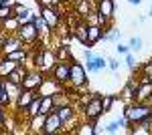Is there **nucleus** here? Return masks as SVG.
I'll use <instances>...</instances> for the list:
<instances>
[{
    "label": "nucleus",
    "instance_id": "f257e3e1",
    "mask_svg": "<svg viewBox=\"0 0 152 135\" xmlns=\"http://www.w3.org/2000/svg\"><path fill=\"white\" fill-rule=\"evenodd\" d=\"M152 113V105L150 103H146V101H132L126 107V111H124V117L128 119V123L130 127L132 125H136L138 121H142L146 115H150Z\"/></svg>",
    "mask_w": 152,
    "mask_h": 135
},
{
    "label": "nucleus",
    "instance_id": "f03ea898",
    "mask_svg": "<svg viewBox=\"0 0 152 135\" xmlns=\"http://www.w3.org/2000/svg\"><path fill=\"white\" fill-rule=\"evenodd\" d=\"M104 115V105H102V95L99 93H94L91 95V99L83 105V117L87 119V121H91L95 123L99 117Z\"/></svg>",
    "mask_w": 152,
    "mask_h": 135
},
{
    "label": "nucleus",
    "instance_id": "7ed1b4c3",
    "mask_svg": "<svg viewBox=\"0 0 152 135\" xmlns=\"http://www.w3.org/2000/svg\"><path fill=\"white\" fill-rule=\"evenodd\" d=\"M69 83L73 87L81 89L83 85L87 83V71H85V65L83 63H77V61H71V69H69Z\"/></svg>",
    "mask_w": 152,
    "mask_h": 135
},
{
    "label": "nucleus",
    "instance_id": "20e7f679",
    "mask_svg": "<svg viewBox=\"0 0 152 135\" xmlns=\"http://www.w3.org/2000/svg\"><path fill=\"white\" fill-rule=\"evenodd\" d=\"M114 12H116V2L114 0H97V14H99V24L107 28L112 18H114Z\"/></svg>",
    "mask_w": 152,
    "mask_h": 135
},
{
    "label": "nucleus",
    "instance_id": "39448f33",
    "mask_svg": "<svg viewBox=\"0 0 152 135\" xmlns=\"http://www.w3.org/2000/svg\"><path fill=\"white\" fill-rule=\"evenodd\" d=\"M2 89H4V93H2L0 105H2V107H6V105H10V103L16 101V97L20 95L23 87H20V85H16V83H12V81H8V79H2Z\"/></svg>",
    "mask_w": 152,
    "mask_h": 135
},
{
    "label": "nucleus",
    "instance_id": "423d86ee",
    "mask_svg": "<svg viewBox=\"0 0 152 135\" xmlns=\"http://www.w3.org/2000/svg\"><path fill=\"white\" fill-rule=\"evenodd\" d=\"M16 34L20 36V40H23L24 45H37L39 38H41V32H39V28L35 26V22L20 24L18 30H16Z\"/></svg>",
    "mask_w": 152,
    "mask_h": 135
},
{
    "label": "nucleus",
    "instance_id": "0eeeda50",
    "mask_svg": "<svg viewBox=\"0 0 152 135\" xmlns=\"http://www.w3.org/2000/svg\"><path fill=\"white\" fill-rule=\"evenodd\" d=\"M43 81H45V73H43V71H39V69H28L26 75H24V79H23V83H20V87H23V89L39 91V87L43 85Z\"/></svg>",
    "mask_w": 152,
    "mask_h": 135
},
{
    "label": "nucleus",
    "instance_id": "6e6552de",
    "mask_svg": "<svg viewBox=\"0 0 152 135\" xmlns=\"http://www.w3.org/2000/svg\"><path fill=\"white\" fill-rule=\"evenodd\" d=\"M23 40H20V36L16 32H6L4 34V38L0 40V55H8V53H14V51H18V48H23Z\"/></svg>",
    "mask_w": 152,
    "mask_h": 135
},
{
    "label": "nucleus",
    "instance_id": "1a4fd4ad",
    "mask_svg": "<svg viewBox=\"0 0 152 135\" xmlns=\"http://www.w3.org/2000/svg\"><path fill=\"white\" fill-rule=\"evenodd\" d=\"M63 131V121L61 117L57 115V109L53 113L47 115V121H45V127H43V135H55V133H61Z\"/></svg>",
    "mask_w": 152,
    "mask_h": 135
},
{
    "label": "nucleus",
    "instance_id": "9d476101",
    "mask_svg": "<svg viewBox=\"0 0 152 135\" xmlns=\"http://www.w3.org/2000/svg\"><path fill=\"white\" fill-rule=\"evenodd\" d=\"M107 30H112V28H104V26H99V24H87V43H89V48H91L95 43L104 40V36L107 34Z\"/></svg>",
    "mask_w": 152,
    "mask_h": 135
},
{
    "label": "nucleus",
    "instance_id": "9b49d317",
    "mask_svg": "<svg viewBox=\"0 0 152 135\" xmlns=\"http://www.w3.org/2000/svg\"><path fill=\"white\" fill-rule=\"evenodd\" d=\"M45 20H47V24L55 30V28H59V24H61V12H59V6H51V8H41V12H39Z\"/></svg>",
    "mask_w": 152,
    "mask_h": 135
},
{
    "label": "nucleus",
    "instance_id": "f8f14e48",
    "mask_svg": "<svg viewBox=\"0 0 152 135\" xmlns=\"http://www.w3.org/2000/svg\"><path fill=\"white\" fill-rule=\"evenodd\" d=\"M69 69H71V63H67V61H57V65L51 71V77L55 81H59V83H67L69 81Z\"/></svg>",
    "mask_w": 152,
    "mask_h": 135
},
{
    "label": "nucleus",
    "instance_id": "ddd939ff",
    "mask_svg": "<svg viewBox=\"0 0 152 135\" xmlns=\"http://www.w3.org/2000/svg\"><path fill=\"white\" fill-rule=\"evenodd\" d=\"M37 95H39V91H33V89H23L20 91V95L16 97V101H14V105H16V109L18 111H26V107L33 103V99H35Z\"/></svg>",
    "mask_w": 152,
    "mask_h": 135
},
{
    "label": "nucleus",
    "instance_id": "4468645a",
    "mask_svg": "<svg viewBox=\"0 0 152 135\" xmlns=\"http://www.w3.org/2000/svg\"><path fill=\"white\" fill-rule=\"evenodd\" d=\"M55 65H57L55 51H51V48H47V46H43V67H41V71H43L45 75H51V71H53Z\"/></svg>",
    "mask_w": 152,
    "mask_h": 135
},
{
    "label": "nucleus",
    "instance_id": "2eb2a0df",
    "mask_svg": "<svg viewBox=\"0 0 152 135\" xmlns=\"http://www.w3.org/2000/svg\"><path fill=\"white\" fill-rule=\"evenodd\" d=\"M138 83L140 81H136V77H130L128 83H126V87L122 89V99L124 101H136V91H138Z\"/></svg>",
    "mask_w": 152,
    "mask_h": 135
},
{
    "label": "nucleus",
    "instance_id": "dca6fc26",
    "mask_svg": "<svg viewBox=\"0 0 152 135\" xmlns=\"http://www.w3.org/2000/svg\"><path fill=\"white\" fill-rule=\"evenodd\" d=\"M152 99V81H140L136 91V101H150Z\"/></svg>",
    "mask_w": 152,
    "mask_h": 135
},
{
    "label": "nucleus",
    "instance_id": "f3484780",
    "mask_svg": "<svg viewBox=\"0 0 152 135\" xmlns=\"http://www.w3.org/2000/svg\"><path fill=\"white\" fill-rule=\"evenodd\" d=\"M59 85H61V83L55 81L53 77H51V79H45L43 85L39 87V95H55V93L59 91Z\"/></svg>",
    "mask_w": 152,
    "mask_h": 135
},
{
    "label": "nucleus",
    "instance_id": "a211bd4d",
    "mask_svg": "<svg viewBox=\"0 0 152 135\" xmlns=\"http://www.w3.org/2000/svg\"><path fill=\"white\" fill-rule=\"evenodd\" d=\"M45 121H47V115H45V113H39V115H35V117H31V121H28L31 133H43Z\"/></svg>",
    "mask_w": 152,
    "mask_h": 135
},
{
    "label": "nucleus",
    "instance_id": "6ab92c4d",
    "mask_svg": "<svg viewBox=\"0 0 152 135\" xmlns=\"http://www.w3.org/2000/svg\"><path fill=\"white\" fill-rule=\"evenodd\" d=\"M26 71H28V69H24V63H18V65L10 71V75H8L6 79L12 81V83H16V85H20L23 79H24V75H26Z\"/></svg>",
    "mask_w": 152,
    "mask_h": 135
},
{
    "label": "nucleus",
    "instance_id": "aec40b11",
    "mask_svg": "<svg viewBox=\"0 0 152 135\" xmlns=\"http://www.w3.org/2000/svg\"><path fill=\"white\" fill-rule=\"evenodd\" d=\"M73 36L81 43L83 46L89 48V43H87V22H79L75 28H73Z\"/></svg>",
    "mask_w": 152,
    "mask_h": 135
},
{
    "label": "nucleus",
    "instance_id": "412c9836",
    "mask_svg": "<svg viewBox=\"0 0 152 135\" xmlns=\"http://www.w3.org/2000/svg\"><path fill=\"white\" fill-rule=\"evenodd\" d=\"M16 65H18V63H14L10 58H6V56H0V79H6Z\"/></svg>",
    "mask_w": 152,
    "mask_h": 135
},
{
    "label": "nucleus",
    "instance_id": "4be33fe9",
    "mask_svg": "<svg viewBox=\"0 0 152 135\" xmlns=\"http://www.w3.org/2000/svg\"><path fill=\"white\" fill-rule=\"evenodd\" d=\"M55 111V99H53V95H41V113H49Z\"/></svg>",
    "mask_w": 152,
    "mask_h": 135
},
{
    "label": "nucleus",
    "instance_id": "5701e85b",
    "mask_svg": "<svg viewBox=\"0 0 152 135\" xmlns=\"http://www.w3.org/2000/svg\"><path fill=\"white\" fill-rule=\"evenodd\" d=\"M122 127H130V123H128V119H126V117H122V119H116V121L107 123L104 131H105V133H118Z\"/></svg>",
    "mask_w": 152,
    "mask_h": 135
},
{
    "label": "nucleus",
    "instance_id": "b1692460",
    "mask_svg": "<svg viewBox=\"0 0 152 135\" xmlns=\"http://www.w3.org/2000/svg\"><path fill=\"white\" fill-rule=\"evenodd\" d=\"M55 56H57V61H67V63L73 61V56H71V48L67 45L55 46Z\"/></svg>",
    "mask_w": 152,
    "mask_h": 135
},
{
    "label": "nucleus",
    "instance_id": "393cba45",
    "mask_svg": "<svg viewBox=\"0 0 152 135\" xmlns=\"http://www.w3.org/2000/svg\"><path fill=\"white\" fill-rule=\"evenodd\" d=\"M33 22H35V26L39 28V32H41V36H49V32L53 30V28H51V26L47 24V20H45V18H43L41 14H37L35 18H33Z\"/></svg>",
    "mask_w": 152,
    "mask_h": 135
},
{
    "label": "nucleus",
    "instance_id": "a878e982",
    "mask_svg": "<svg viewBox=\"0 0 152 135\" xmlns=\"http://www.w3.org/2000/svg\"><path fill=\"white\" fill-rule=\"evenodd\" d=\"M37 16V12L35 10H31V8H26L24 6L23 10L16 14V20H18V24H26V22H33V18Z\"/></svg>",
    "mask_w": 152,
    "mask_h": 135
},
{
    "label": "nucleus",
    "instance_id": "bb28decb",
    "mask_svg": "<svg viewBox=\"0 0 152 135\" xmlns=\"http://www.w3.org/2000/svg\"><path fill=\"white\" fill-rule=\"evenodd\" d=\"M75 10L79 12V16H87L89 12H91V4H89V0H75Z\"/></svg>",
    "mask_w": 152,
    "mask_h": 135
},
{
    "label": "nucleus",
    "instance_id": "cd10ccee",
    "mask_svg": "<svg viewBox=\"0 0 152 135\" xmlns=\"http://www.w3.org/2000/svg\"><path fill=\"white\" fill-rule=\"evenodd\" d=\"M53 99H55V109L65 107V105H71V97L65 95V93H61V91H57V93L53 95Z\"/></svg>",
    "mask_w": 152,
    "mask_h": 135
},
{
    "label": "nucleus",
    "instance_id": "c85d7f7f",
    "mask_svg": "<svg viewBox=\"0 0 152 135\" xmlns=\"http://www.w3.org/2000/svg\"><path fill=\"white\" fill-rule=\"evenodd\" d=\"M39 113H41V95H37L35 99H33V103L26 107V115H28V117H35Z\"/></svg>",
    "mask_w": 152,
    "mask_h": 135
},
{
    "label": "nucleus",
    "instance_id": "c756f323",
    "mask_svg": "<svg viewBox=\"0 0 152 135\" xmlns=\"http://www.w3.org/2000/svg\"><path fill=\"white\" fill-rule=\"evenodd\" d=\"M12 4H14V2H12ZM12 4H6V6L0 8V24H4L6 20H10L12 16H14V8H12Z\"/></svg>",
    "mask_w": 152,
    "mask_h": 135
},
{
    "label": "nucleus",
    "instance_id": "7c9ffc66",
    "mask_svg": "<svg viewBox=\"0 0 152 135\" xmlns=\"http://www.w3.org/2000/svg\"><path fill=\"white\" fill-rule=\"evenodd\" d=\"M6 58H10L14 63H24L26 61V51L24 48H18V51H14V53H8V55H4Z\"/></svg>",
    "mask_w": 152,
    "mask_h": 135
},
{
    "label": "nucleus",
    "instance_id": "2f4dec72",
    "mask_svg": "<svg viewBox=\"0 0 152 135\" xmlns=\"http://www.w3.org/2000/svg\"><path fill=\"white\" fill-rule=\"evenodd\" d=\"M140 81H152V61L144 63L140 69Z\"/></svg>",
    "mask_w": 152,
    "mask_h": 135
},
{
    "label": "nucleus",
    "instance_id": "473e14b6",
    "mask_svg": "<svg viewBox=\"0 0 152 135\" xmlns=\"http://www.w3.org/2000/svg\"><path fill=\"white\" fill-rule=\"evenodd\" d=\"M118 95H102V105H104V113L112 111V105L116 103Z\"/></svg>",
    "mask_w": 152,
    "mask_h": 135
},
{
    "label": "nucleus",
    "instance_id": "72a5a7b5",
    "mask_svg": "<svg viewBox=\"0 0 152 135\" xmlns=\"http://www.w3.org/2000/svg\"><path fill=\"white\" fill-rule=\"evenodd\" d=\"M77 127H81V129H73V133H79V135H94V129H95V125L91 121L87 125H77Z\"/></svg>",
    "mask_w": 152,
    "mask_h": 135
},
{
    "label": "nucleus",
    "instance_id": "f704fd0d",
    "mask_svg": "<svg viewBox=\"0 0 152 135\" xmlns=\"http://www.w3.org/2000/svg\"><path fill=\"white\" fill-rule=\"evenodd\" d=\"M128 46H130V51H136V53H138V51L142 48V38L140 36H132L130 43H128Z\"/></svg>",
    "mask_w": 152,
    "mask_h": 135
},
{
    "label": "nucleus",
    "instance_id": "c9c22d12",
    "mask_svg": "<svg viewBox=\"0 0 152 135\" xmlns=\"http://www.w3.org/2000/svg\"><path fill=\"white\" fill-rule=\"evenodd\" d=\"M94 67H95V71L105 69L107 67V58H104V56H94Z\"/></svg>",
    "mask_w": 152,
    "mask_h": 135
},
{
    "label": "nucleus",
    "instance_id": "e433bc0d",
    "mask_svg": "<svg viewBox=\"0 0 152 135\" xmlns=\"http://www.w3.org/2000/svg\"><path fill=\"white\" fill-rule=\"evenodd\" d=\"M126 65H128V69L130 71H134V69H136V58H134V55H132V53H126Z\"/></svg>",
    "mask_w": 152,
    "mask_h": 135
},
{
    "label": "nucleus",
    "instance_id": "4c0bfd02",
    "mask_svg": "<svg viewBox=\"0 0 152 135\" xmlns=\"http://www.w3.org/2000/svg\"><path fill=\"white\" fill-rule=\"evenodd\" d=\"M118 38H120V30H114V28H112V32H110V34H105V36H104L105 43H114V40H118Z\"/></svg>",
    "mask_w": 152,
    "mask_h": 135
},
{
    "label": "nucleus",
    "instance_id": "58836bf2",
    "mask_svg": "<svg viewBox=\"0 0 152 135\" xmlns=\"http://www.w3.org/2000/svg\"><path fill=\"white\" fill-rule=\"evenodd\" d=\"M107 67L112 69L114 73L118 71V67H120V63H118V58H107Z\"/></svg>",
    "mask_w": 152,
    "mask_h": 135
},
{
    "label": "nucleus",
    "instance_id": "ea45409f",
    "mask_svg": "<svg viewBox=\"0 0 152 135\" xmlns=\"http://www.w3.org/2000/svg\"><path fill=\"white\" fill-rule=\"evenodd\" d=\"M37 2L41 4V8H51V6H55L53 0H37Z\"/></svg>",
    "mask_w": 152,
    "mask_h": 135
},
{
    "label": "nucleus",
    "instance_id": "a19ab883",
    "mask_svg": "<svg viewBox=\"0 0 152 135\" xmlns=\"http://www.w3.org/2000/svg\"><path fill=\"white\" fill-rule=\"evenodd\" d=\"M116 51L120 53V55H126V53H130V46H128V45H118Z\"/></svg>",
    "mask_w": 152,
    "mask_h": 135
},
{
    "label": "nucleus",
    "instance_id": "79ce46f5",
    "mask_svg": "<svg viewBox=\"0 0 152 135\" xmlns=\"http://www.w3.org/2000/svg\"><path fill=\"white\" fill-rule=\"evenodd\" d=\"M6 123V111H4V107L0 105V127Z\"/></svg>",
    "mask_w": 152,
    "mask_h": 135
},
{
    "label": "nucleus",
    "instance_id": "37998d69",
    "mask_svg": "<svg viewBox=\"0 0 152 135\" xmlns=\"http://www.w3.org/2000/svg\"><path fill=\"white\" fill-rule=\"evenodd\" d=\"M83 56H85V61H91V58H94V53H91V51H89V48H87V51H85V53H83Z\"/></svg>",
    "mask_w": 152,
    "mask_h": 135
},
{
    "label": "nucleus",
    "instance_id": "c03bdc74",
    "mask_svg": "<svg viewBox=\"0 0 152 135\" xmlns=\"http://www.w3.org/2000/svg\"><path fill=\"white\" fill-rule=\"evenodd\" d=\"M6 4H12L10 0H0V8H2V6H6Z\"/></svg>",
    "mask_w": 152,
    "mask_h": 135
},
{
    "label": "nucleus",
    "instance_id": "a18cd8bd",
    "mask_svg": "<svg viewBox=\"0 0 152 135\" xmlns=\"http://www.w3.org/2000/svg\"><path fill=\"white\" fill-rule=\"evenodd\" d=\"M128 2H130V4H134V6H138V4H140L142 0H128Z\"/></svg>",
    "mask_w": 152,
    "mask_h": 135
},
{
    "label": "nucleus",
    "instance_id": "49530a36",
    "mask_svg": "<svg viewBox=\"0 0 152 135\" xmlns=\"http://www.w3.org/2000/svg\"><path fill=\"white\" fill-rule=\"evenodd\" d=\"M2 38H4V28L0 26V40H2Z\"/></svg>",
    "mask_w": 152,
    "mask_h": 135
},
{
    "label": "nucleus",
    "instance_id": "de8ad7c7",
    "mask_svg": "<svg viewBox=\"0 0 152 135\" xmlns=\"http://www.w3.org/2000/svg\"><path fill=\"white\" fill-rule=\"evenodd\" d=\"M2 93H4V89H2V79H0V99H2Z\"/></svg>",
    "mask_w": 152,
    "mask_h": 135
},
{
    "label": "nucleus",
    "instance_id": "09e8293b",
    "mask_svg": "<svg viewBox=\"0 0 152 135\" xmlns=\"http://www.w3.org/2000/svg\"><path fill=\"white\" fill-rule=\"evenodd\" d=\"M53 2H55V6H59V4H61L63 0H53Z\"/></svg>",
    "mask_w": 152,
    "mask_h": 135
},
{
    "label": "nucleus",
    "instance_id": "8fccbe9b",
    "mask_svg": "<svg viewBox=\"0 0 152 135\" xmlns=\"http://www.w3.org/2000/svg\"><path fill=\"white\" fill-rule=\"evenodd\" d=\"M148 14H150V16H152V6H150V12H148Z\"/></svg>",
    "mask_w": 152,
    "mask_h": 135
}]
</instances>
